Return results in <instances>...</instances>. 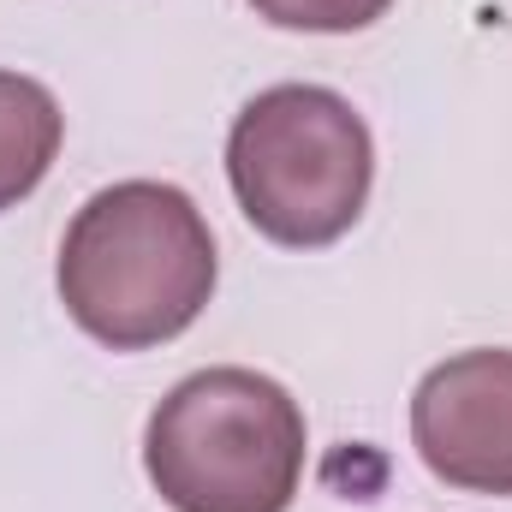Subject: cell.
Here are the masks:
<instances>
[{
  "mask_svg": "<svg viewBox=\"0 0 512 512\" xmlns=\"http://www.w3.org/2000/svg\"><path fill=\"white\" fill-rule=\"evenodd\" d=\"M227 179L239 215L268 245L322 251L358 227L376 185V143L340 90L274 84L227 131Z\"/></svg>",
  "mask_w": 512,
  "mask_h": 512,
  "instance_id": "3957f363",
  "label": "cell"
},
{
  "mask_svg": "<svg viewBox=\"0 0 512 512\" xmlns=\"http://www.w3.org/2000/svg\"><path fill=\"white\" fill-rule=\"evenodd\" d=\"M256 18H268L274 30H310V36H352L387 18L393 0H251Z\"/></svg>",
  "mask_w": 512,
  "mask_h": 512,
  "instance_id": "8992f818",
  "label": "cell"
},
{
  "mask_svg": "<svg viewBox=\"0 0 512 512\" xmlns=\"http://www.w3.org/2000/svg\"><path fill=\"white\" fill-rule=\"evenodd\" d=\"M66 143V114L48 84L0 72V215L18 209L54 167Z\"/></svg>",
  "mask_w": 512,
  "mask_h": 512,
  "instance_id": "5b68a950",
  "label": "cell"
},
{
  "mask_svg": "<svg viewBox=\"0 0 512 512\" xmlns=\"http://www.w3.org/2000/svg\"><path fill=\"white\" fill-rule=\"evenodd\" d=\"M221 256L203 209L161 179L102 185L66 227L54 286L66 316L108 352L179 340L215 298Z\"/></svg>",
  "mask_w": 512,
  "mask_h": 512,
  "instance_id": "6da1fadb",
  "label": "cell"
},
{
  "mask_svg": "<svg viewBox=\"0 0 512 512\" xmlns=\"http://www.w3.org/2000/svg\"><path fill=\"white\" fill-rule=\"evenodd\" d=\"M411 447L459 495H512V352L477 346L435 364L411 393Z\"/></svg>",
  "mask_w": 512,
  "mask_h": 512,
  "instance_id": "277c9868",
  "label": "cell"
},
{
  "mask_svg": "<svg viewBox=\"0 0 512 512\" xmlns=\"http://www.w3.org/2000/svg\"><path fill=\"white\" fill-rule=\"evenodd\" d=\"M304 459L310 429L298 399L239 364L167 387L143 429V471L173 512H286Z\"/></svg>",
  "mask_w": 512,
  "mask_h": 512,
  "instance_id": "7a4b0ae2",
  "label": "cell"
}]
</instances>
